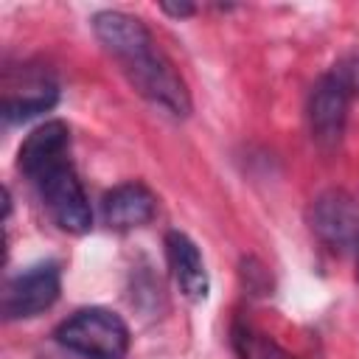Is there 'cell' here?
<instances>
[{"mask_svg":"<svg viewBox=\"0 0 359 359\" xmlns=\"http://www.w3.org/2000/svg\"><path fill=\"white\" fill-rule=\"evenodd\" d=\"M53 337L62 348L84 359H123L132 342L129 325L121 314L101 306L79 309L56 328Z\"/></svg>","mask_w":359,"mask_h":359,"instance_id":"2","label":"cell"},{"mask_svg":"<svg viewBox=\"0 0 359 359\" xmlns=\"http://www.w3.org/2000/svg\"><path fill=\"white\" fill-rule=\"evenodd\" d=\"M165 255H168V266L174 272L180 292L191 300H205L208 289H210V278H208L199 247L185 233L171 230L165 236Z\"/></svg>","mask_w":359,"mask_h":359,"instance_id":"9","label":"cell"},{"mask_svg":"<svg viewBox=\"0 0 359 359\" xmlns=\"http://www.w3.org/2000/svg\"><path fill=\"white\" fill-rule=\"evenodd\" d=\"M309 224L314 236L334 252L356 250L359 241V205L348 191H323L309 210Z\"/></svg>","mask_w":359,"mask_h":359,"instance_id":"6","label":"cell"},{"mask_svg":"<svg viewBox=\"0 0 359 359\" xmlns=\"http://www.w3.org/2000/svg\"><path fill=\"white\" fill-rule=\"evenodd\" d=\"M59 289H62L59 266L53 261L34 264V266H28V269H22V272H17L14 278L6 280L0 311H3L6 320L36 317L59 300Z\"/></svg>","mask_w":359,"mask_h":359,"instance_id":"4","label":"cell"},{"mask_svg":"<svg viewBox=\"0 0 359 359\" xmlns=\"http://www.w3.org/2000/svg\"><path fill=\"white\" fill-rule=\"evenodd\" d=\"M42 205L48 208L50 219L67 230V233H87L93 227V210H90V199L81 188V180L76 177L70 163H62L56 168H50L48 174H42L34 182Z\"/></svg>","mask_w":359,"mask_h":359,"instance_id":"3","label":"cell"},{"mask_svg":"<svg viewBox=\"0 0 359 359\" xmlns=\"http://www.w3.org/2000/svg\"><path fill=\"white\" fill-rule=\"evenodd\" d=\"M230 345L233 353L238 359H297L294 353H289L286 348H280L272 337H266L264 331H258L255 325L236 320L230 328Z\"/></svg>","mask_w":359,"mask_h":359,"instance_id":"10","label":"cell"},{"mask_svg":"<svg viewBox=\"0 0 359 359\" xmlns=\"http://www.w3.org/2000/svg\"><path fill=\"white\" fill-rule=\"evenodd\" d=\"M56 98H59V93L53 84H34L17 95H6L0 104V115L6 123H20L39 112H48L56 104Z\"/></svg>","mask_w":359,"mask_h":359,"instance_id":"11","label":"cell"},{"mask_svg":"<svg viewBox=\"0 0 359 359\" xmlns=\"http://www.w3.org/2000/svg\"><path fill=\"white\" fill-rule=\"evenodd\" d=\"M70 163V129L65 121H45L39 123L20 146L17 165L20 171L36 182L50 168Z\"/></svg>","mask_w":359,"mask_h":359,"instance_id":"7","label":"cell"},{"mask_svg":"<svg viewBox=\"0 0 359 359\" xmlns=\"http://www.w3.org/2000/svg\"><path fill=\"white\" fill-rule=\"evenodd\" d=\"M165 14H171V17H191L196 8L191 6V3H163L160 6Z\"/></svg>","mask_w":359,"mask_h":359,"instance_id":"13","label":"cell"},{"mask_svg":"<svg viewBox=\"0 0 359 359\" xmlns=\"http://www.w3.org/2000/svg\"><path fill=\"white\" fill-rule=\"evenodd\" d=\"M351 101H353V95L348 93V87L331 70L325 76H320L317 84L311 87V95H309V132H311V140L323 151H331V149L339 146V140L345 135Z\"/></svg>","mask_w":359,"mask_h":359,"instance_id":"5","label":"cell"},{"mask_svg":"<svg viewBox=\"0 0 359 359\" xmlns=\"http://www.w3.org/2000/svg\"><path fill=\"white\" fill-rule=\"evenodd\" d=\"M356 266H359V241H356Z\"/></svg>","mask_w":359,"mask_h":359,"instance_id":"14","label":"cell"},{"mask_svg":"<svg viewBox=\"0 0 359 359\" xmlns=\"http://www.w3.org/2000/svg\"><path fill=\"white\" fill-rule=\"evenodd\" d=\"M157 210V199L154 194L143 185V182H121L112 191L104 194L101 199V213L104 222L112 230H132V227H143L154 219Z\"/></svg>","mask_w":359,"mask_h":359,"instance_id":"8","label":"cell"},{"mask_svg":"<svg viewBox=\"0 0 359 359\" xmlns=\"http://www.w3.org/2000/svg\"><path fill=\"white\" fill-rule=\"evenodd\" d=\"M331 73L348 87L351 95H359V56H348L331 67Z\"/></svg>","mask_w":359,"mask_h":359,"instance_id":"12","label":"cell"},{"mask_svg":"<svg viewBox=\"0 0 359 359\" xmlns=\"http://www.w3.org/2000/svg\"><path fill=\"white\" fill-rule=\"evenodd\" d=\"M93 31L107 53L121 65L129 84L154 107L165 109L174 118L191 112V93L174 65L157 48L151 31L143 20L126 11H98L93 17Z\"/></svg>","mask_w":359,"mask_h":359,"instance_id":"1","label":"cell"}]
</instances>
